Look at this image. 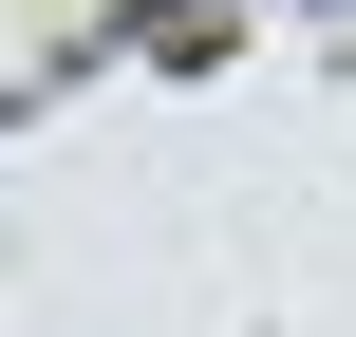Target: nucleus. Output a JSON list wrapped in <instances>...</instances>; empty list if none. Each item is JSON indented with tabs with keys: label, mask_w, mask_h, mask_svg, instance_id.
<instances>
[{
	"label": "nucleus",
	"mask_w": 356,
	"mask_h": 337,
	"mask_svg": "<svg viewBox=\"0 0 356 337\" xmlns=\"http://www.w3.org/2000/svg\"><path fill=\"white\" fill-rule=\"evenodd\" d=\"M319 19H356V0H319Z\"/></svg>",
	"instance_id": "f257e3e1"
}]
</instances>
